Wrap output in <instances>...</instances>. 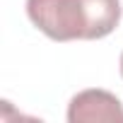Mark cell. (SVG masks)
I'll return each mask as SVG.
<instances>
[{
	"mask_svg": "<svg viewBox=\"0 0 123 123\" xmlns=\"http://www.w3.org/2000/svg\"><path fill=\"white\" fill-rule=\"evenodd\" d=\"M29 19L53 41L104 39L121 22L118 0H27Z\"/></svg>",
	"mask_w": 123,
	"mask_h": 123,
	"instance_id": "6da1fadb",
	"label": "cell"
},
{
	"mask_svg": "<svg viewBox=\"0 0 123 123\" xmlns=\"http://www.w3.org/2000/svg\"><path fill=\"white\" fill-rule=\"evenodd\" d=\"M70 123H123L121 101L106 89H85L68 106Z\"/></svg>",
	"mask_w": 123,
	"mask_h": 123,
	"instance_id": "7a4b0ae2",
	"label": "cell"
},
{
	"mask_svg": "<svg viewBox=\"0 0 123 123\" xmlns=\"http://www.w3.org/2000/svg\"><path fill=\"white\" fill-rule=\"evenodd\" d=\"M121 75H123V53H121Z\"/></svg>",
	"mask_w": 123,
	"mask_h": 123,
	"instance_id": "3957f363",
	"label": "cell"
}]
</instances>
